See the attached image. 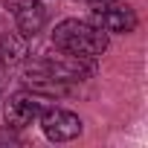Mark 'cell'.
Wrapping results in <instances>:
<instances>
[{
  "label": "cell",
  "mask_w": 148,
  "mask_h": 148,
  "mask_svg": "<svg viewBox=\"0 0 148 148\" xmlns=\"http://www.w3.org/2000/svg\"><path fill=\"white\" fill-rule=\"evenodd\" d=\"M6 12L15 18V26L23 38H35L47 23V9L41 0H6Z\"/></svg>",
  "instance_id": "5"
},
{
  "label": "cell",
  "mask_w": 148,
  "mask_h": 148,
  "mask_svg": "<svg viewBox=\"0 0 148 148\" xmlns=\"http://www.w3.org/2000/svg\"><path fill=\"white\" fill-rule=\"evenodd\" d=\"M90 3H105V0H90Z\"/></svg>",
  "instance_id": "7"
},
{
  "label": "cell",
  "mask_w": 148,
  "mask_h": 148,
  "mask_svg": "<svg viewBox=\"0 0 148 148\" xmlns=\"http://www.w3.org/2000/svg\"><path fill=\"white\" fill-rule=\"evenodd\" d=\"M90 23L105 29V32H134L136 29V12L131 6H122V3H110V0H105V3H96L93 12H90Z\"/></svg>",
  "instance_id": "2"
},
{
  "label": "cell",
  "mask_w": 148,
  "mask_h": 148,
  "mask_svg": "<svg viewBox=\"0 0 148 148\" xmlns=\"http://www.w3.org/2000/svg\"><path fill=\"white\" fill-rule=\"evenodd\" d=\"M52 44L55 49L67 52V55H76V58H87L96 61L105 49H108V32L93 26L90 21H61L52 32Z\"/></svg>",
  "instance_id": "1"
},
{
  "label": "cell",
  "mask_w": 148,
  "mask_h": 148,
  "mask_svg": "<svg viewBox=\"0 0 148 148\" xmlns=\"http://www.w3.org/2000/svg\"><path fill=\"white\" fill-rule=\"evenodd\" d=\"M47 108H49V105H47L35 90H21V93L9 96V102H6V122H9L12 128H26V125L38 122Z\"/></svg>",
  "instance_id": "3"
},
{
  "label": "cell",
  "mask_w": 148,
  "mask_h": 148,
  "mask_svg": "<svg viewBox=\"0 0 148 148\" xmlns=\"http://www.w3.org/2000/svg\"><path fill=\"white\" fill-rule=\"evenodd\" d=\"M38 125L47 134V139H52V142H70L82 134V119L70 110H61V108H47L41 113Z\"/></svg>",
  "instance_id": "4"
},
{
  "label": "cell",
  "mask_w": 148,
  "mask_h": 148,
  "mask_svg": "<svg viewBox=\"0 0 148 148\" xmlns=\"http://www.w3.org/2000/svg\"><path fill=\"white\" fill-rule=\"evenodd\" d=\"M26 38L21 32H6L0 35V61L3 64H21L26 58Z\"/></svg>",
  "instance_id": "6"
}]
</instances>
